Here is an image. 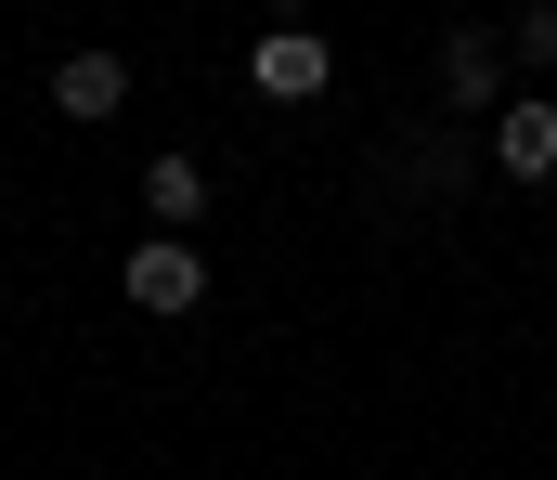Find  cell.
<instances>
[{
    "instance_id": "6",
    "label": "cell",
    "mask_w": 557,
    "mask_h": 480,
    "mask_svg": "<svg viewBox=\"0 0 557 480\" xmlns=\"http://www.w3.org/2000/svg\"><path fill=\"white\" fill-rule=\"evenodd\" d=\"M143 221H156V234H195V221H208V169L195 157H143Z\"/></svg>"
},
{
    "instance_id": "4",
    "label": "cell",
    "mask_w": 557,
    "mask_h": 480,
    "mask_svg": "<svg viewBox=\"0 0 557 480\" xmlns=\"http://www.w3.org/2000/svg\"><path fill=\"white\" fill-rule=\"evenodd\" d=\"M247 78H260V91H273V104H311V91H324V78H337V52H324V39H311V26H273V39H260V52H247Z\"/></svg>"
},
{
    "instance_id": "5",
    "label": "cell",
    "mask_w": 557,
    "mask_h": 480,
    "mask_svg": "<svg viewBox=\"0 0 557 480\" xmlns=\"http://www.w3.org/2000/svg\"><path fill=\"white\" fill-rule=\"evenodd\" d=\"M117 104H131V65H117V52H65V65H52V118H78V131H104Z\"/></svg>"
},
{
    "instance_id": "1",
    "label": "cell",
    "mask_w": 557,
    "mask_h": 480,
    "mask_svg": "<svg viewBox=\"0 0 557 480\" xmlns=\"http://www.w3.org/2000/svg\"><path fill=\"white\" fill-rule=\"evenodd\" d=\"M441 104H454V118H506V104H519L506 26H441Z\"/></svg>"
},
{
    "instance_id": "2",
    "label": "cell",
    "mask_w": 557,
    "mask_h": 480,
    "mask_svg": "<svg viewBox=\"0 0 557 480\" xmlns=\"http://www.w3.org/2000/svg\"><path fill=\"white\" fill-rule=\"evenodd\" d=\"M117 286H131V312H208V260H195L182 234H143Z\"/></svg>"
},
{
    "instance_id": "7",
    "label": "cell",
    "mask_w": 557,
    "mask_h": 480,
    "mask_svg": "<svg viewBox=\"0 0 557 480\" xmlns=\"http://www.w3.org/2000/svg\"><path fill=\"white\" fill-rule=\"evenodd\" d=\"M506 65H557V0H519L506 13Z\"/></svg>"
},
{
    "instance_id": "3",
    "label": "cell",
    "mask_w": 557,
    "mask_h": 480,
    "mask_svg": "<svg viewBox=\"0 0 557 480\" xmlns=\"http://www.w3.org/2000/svg\"><path fill=\"white\" fill-rule=\"evenodd\" d=\"M493 169H506L519 195H532V182H557V104H545V91H519V104L493 118Z\"/></svg>"
}]
</instances>
